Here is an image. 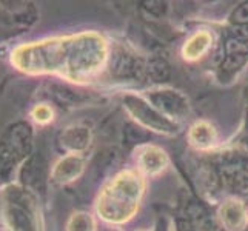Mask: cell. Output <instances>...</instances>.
I'll use <instances>...</instances> for the list:
<instances>
[{
  "label": "cell",
  "instance_id": "1",
  "mask_svg": "<svg viewBox=\"0 0 248 231\" xmlns=\"http://www.w3.org/2000/svg\"><path fill=\"white\" fill-rule=\"evenodd\" d=\"M102 48V40L96 36L53 39L19 46L13 53V63L25 73H59L78 79L99 66L104 57Z\"/></svg>",
  "mask_w": 248,
  "mask_h": 231
},
{
  "label": "cell",
  "instance_id": "2",
  "mask_svg": "<svg viewBox=\"0 0 248 231\" xmlns=\"http://www.w3.org/2000/svg\"><path fill=\"white\" fill-rule=\"evenodd\" d=\"M125 105L130 109V113L136 116V119L147 125L156 131H164V133H173L176 131V126L171 123L168 119H165L162 114H159L156 109L150 108L142 99L134 97V96H126L125 97Z\"/></svg>",
  "mask_w": 248,
  "mask_h": 231
},
{
  "label": "cell",
  "instance_id": "3",
  "mask_svg": "<svg viewBox=\"0 0 248 231\" xmlns=\"http://www.w3.org/2000/svg\"><path fill=\"white\" fill-rule=\"evenodd\" d=\"M151 100L159 109L165 111L171 116H184L188 113V104L182 94L171 90L155 91L151 94Z\"/></svg>",
  "mask_w": 248,
  "mask_h": 231
},
{
  "label": "cell",
  "instance_id": "4",
  "mask_svg": "<svg viewBox=\"0 0 248 231\" xmlns=\"http://www.w3.org/2000/svg\"><path fill=\"white\" fill-rule=\"evenodd\" d=\"M114 74L125 79H142L143 74L147 73V66L142 63V61L133 57L128 51H119L114 57L113 63Z\"/></svg>",
  "mask_w": 248,
  "mask_h": 231
},
{
  "label": "cell",
  "instance_id": "5",
  "mask_svg": "<svg viewBox=\"0 0 248 231\" xmlns=\"http://www.w3.org/2000/svg\"><path fill=\"white\" fill-rule=\"evenodd\" d=\"M83 169V160L79 156H68L57 164L54 177L61 182H68L78 177Z\"/></svg>",
  "mask_w": 248,
  "mask_h": 231
},
{
  "label": "cell",
  "instance_id": "6",
  "mask_svg": "<svg viewBox=\"0 0 248 231\" xmlns=\"http://www.w3.org/2000/svg\"><path fill=\"white\" fill-rule=\"evenodd\" d=\"M222 220L227 225L228 230L232 231H241L245 225V211L242 208V205H239L237 202H228L225 207H222L220 210Z\"/></svg>",
  "mask_w": 248,
  "mask_h": 231
},
{
  "label": "cell",
  "instance_id": "7",
  "mask_svg": "<svg viewBox=\"0 0 248 231\" xmlns=\"http://www.w3.org/2000/svg\"><path fill=\"white\" fill-rule=\"evenodd\" d=\"M190 139L194 145H198L199 148H207L213 142H215L216 133L208 123L201 122V123H196L193 126V130L190 133Z\"/></svg>",
  "mask_w": 248,
  "mask_h": 231
},
{
  "label": "cell",
  "instance_id": "8",
  "mask_svg": "<svg viewBox=\"0 0 248 231\" xmlns=\"http://www.w3.org/2000/svg\"><path fill=\"white\" fill-rule=\"evenodd\" d=\"M147 74L153 82H167L171 76V70L165 59L155 56L147 63Z\"/></svg>",
  "mask_w": 248,
  "mask_h": 231
},
{
  "label": "cell",
  "instance_id": "9",
  "mask_svg": "<svg viewBox=\"0 0 248 231\" xmlns=\"http://www.w3.org/2000/svg\"><path fill=\"white\" fill-rule=\"evenodd\" d=\"M63 142L71 150H82L90 143V131L87 128H70L63 136Z\"/></svg>",
  "mask_w": 248,
  "mask_h": 231
},
{
  "label": "cell",
  "instance_id": "10",
  "mask_svg": "<svg viewBox=\"0 0 248 231\" xmlns=\"http://www.w3.org/2000/svg\"><path fill=\"white\" fill-rule=\"evenodd\" d=\"M140 164H142L143 169L148 171V173H157V171H160L167 164V159L164 156V153H160L156 148H150L143 153Z\"/></svg>",
  "mask_w": 248,
  "mask_h": 231
},
{
  "label": "cell",
  "instance_id": "11",
  "mask_svg": "<svg viewBox=\"0 0 248 231\" xmlns=\"http://www.w3.org/2000/svg\"><path fill=\"white\" fill-rule=\"evenodd\" d=\"M208 44H210V36L208 34H198V36H194L190 42L186 44L184 53H185V57H190V59H194L201 56L205 49L208 48Z\"/></svg>",
  "mask_w": 248,
  "mask_h": 231
},
{
  "label": "cell",
  "instance_id": "12",
  "mask_svg": "<svg viewBox=\"0 0 248 231\" xmlns=\"http://www.w3.org/2000/svg\"><path fill=\"white\" fill-rule=\"evenodd\" d=\"M247 62L245 54H228L222 62L220 70L224 74H234Z\"/></svg>",
  "mask_w": 248,
  "mask_h": 231
},
{
  "label": "cell",
  "instance_id": "13",
  "mask_svg": "<svg viewBox=\"0 0 248 231\" xmlns=\"http://www.w3.org/2000/svg\"><path fill=\"white\" fill-rule=\"evenodd\" d=\"M124 133H125V139L128 143H142L150 138V134L147 131L134 123H126Z\"/></svg>",
  "mask_w": 248,
  "mask_h": 231
},
{
  "label": "cell",
  "instance_id": "14",
  "mask_svg": "<svg viewBox=\"0 0 248 231\" xmlns=\"http://www.w3.org/2000/svg\"><path fill=\"white\" fill-rule=\"evenodd\" d=\"M93 220L88 215H74L68 224V231H93Z\"/></svg>",
  "mask_w": 248,
  "mask_h": 231
},
{
  "label": "cell",
  "instance_id": "15",
  "mask_svg": "<svg viewBox=\"0 0 248 231\" xmlns=\"http://www.w3.org/2000/svg\"><path fill=\"white\" fill-rule=\"evenodd\" d=\"M233 23L237 25H248V3H244L232 14Z\"/></svg>",
  "mask_w": 248,
  "mask_h": 231
},
{
  "label": "cell",
  "instance_id": "16",
  "mask_svg": "<svg viewBox=\"0 0 248 231\" xmlns=\"http://www.w3.org/2000/svg\"><path fill=\"white\" fill-rule=\"evenodd\" d=\"M143 8L147 10L148 13H151L153 15H156V17H160V15H164L165 11H167V6L164 2H143Z\"/></svg>",
  "mask_w": 248,
  "mask_h": 231
},
{
  "label": "cell",
  "instance_id": "17",
  "mask_svg": "<svg viewBox=\"0 0 248 231\" xmlns=\"http://www.w3.org/2000/svg\"><path fill=\"white\" fill-rule=\"evenodd\" d=\"M32 116H34V119H36L37 122H48L51 117H53V111H51L48 107H45V105H40V107H37L36 109L32 111Z\"/></svg>",
  "mask_w": 248,
  "mask_h": 231
},
{
  "label": "cell",
  "instance_id": "18",
  "mask_svg": "<svg viewBox=\"0 0 248 231\" xmlns=\"http://www.w3.org/2000/svg\"><path fill=\"white\" fill-rule=\"evenodd\" d=\"M177 231H196L190 220H179L177 222Z\"/></svg>",
  "mask_w": 248,
  "mask_h": 231
}]
</instances>
